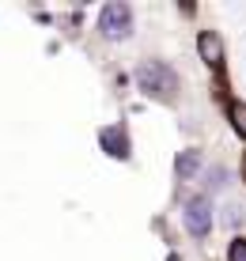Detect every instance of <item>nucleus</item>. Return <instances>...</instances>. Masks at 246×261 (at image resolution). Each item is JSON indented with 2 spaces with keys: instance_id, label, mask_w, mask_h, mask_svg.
Wrapping results in <instances>:
<instances>
[{
  "instance_id": "6",
  "label": "nucleus",
  "mask_w": 246,
  "mask_h": 261,
  "mask_svg": "<svg viewBox=\"0 0 246 261\" xmlns=\"http://www.w3.org/2000/svg\"><path fill=\"white\" fill-rule=\"evenodd\" d=\"M197 170H201V148H186V151H178V159H175V174H178V182H189V178H197Z\"/></svg>"
},
{
  "instance_id": "7",
  "label": "nucleus",
  "mask_w": 246,
  "mask_h": 261,
  "mask_svg": "<svg viewBox=\"0 0 246 261\" xmlns=\"http://www.w3.org/2000/svg\"><path fill=\"white\" fill-rule=\"evenodd\" d=\"M227 118H231V129L246 140V102H231L227 106Z\"/></svg>"
},
{
  "instance_id": "1",
  "label": "nucleus",
  "mask_w": 246,
  "mask_h": 261,
  "mask_svg": "<svg viewBox=\"0 0 246 261\" xmlns=\"http://www.w3.org/2000/svg\"><path fill=\"white\" fill-rule=\"evenodd\" d=\"M136 84L148 98H159V102H170L178 91V72L167 65V61H144L136 68Z\"/></svg>"
},
{
  "instance_id": "8",
  "label": "nucleus",
  "mask_w": 246,
  "mask_h": 261,
  "mask_svg": "<svg viewBox=\"0 0 246 261\" xmlns=\"http://www.w3.org/2000/svg\"><path fill=\"white\" fill-rule=\"evenodd\" d=\"M205 186H208V190H224V186H227V167H220V163L208 167L205 170Z\"/></svg>"
},
{
  "instance_id": "9",
  "label": "nucleus",
  "mask_w": 246,
  "mask_h": 261,
  "mask_svg": "<svg viewBox=\"0 0 246 261\" xmlns=\"http://www.w3.org/2000/svg\"><path fill=\"white\" fill-rule=\"evenodd\" d=\"M227 261H246V239H235L227 250Z\"/></svg>"
},
{
  "instance_id": "5",
  "label": "nucleus",
  "mask_w": 246,
  "mask_h": 261,
  "mask_svg": "<svg viewBox=\"0 0 246 261\" xmlns=\"http://www.w3.org/2000/svg\"><path fill=\"white\" fill-rule=\"evenodd\" d=\"M197 49H201V61L208 68H220L224 65V42L216 38L212 31H201V38H197Z\"/></svg>"
},
{
  "instance_id": "3",
  "label": "nucleus",
  "mask_w": 246,
  "mask_h": 261,
  "mask_svg": "<svg viewBox=\"0 0 246 261\" xmlns=\"http://www.w3.org/2000/svg\"><path fill=\"white\" fill-rule=\"evenodd\" d=\"M182 223H186V231L193 239H205L208 231H212V223H216L212 201H208V197H189V201L182 204Z\"/></svg>"
},
{
  "instance_id": "4",
  "label": "nucleus",
  "mask_w": 246,
  "mask_h": 261,
  "mask_svg": "<svg viewBox=\"0 0 246 261\" xmlns=\"http://www.w3.org/2000/svg\"><path fill=\"white\" fill-rule=\"evenodd\" d=\"M99 144H103V151L110 159H129V133H125L121 125H106V129L99 133Z\"/></svg>"
},
{
  "instance_id": "2",
  "label": "nucleus",
  "mask_w": 246,
  "mask_h": 261,
  "mask_svg": "<svg viewBox=\"0 0 246 261\" xmlns=\"http://www.w3.org/2000/svg\"><path fill=\"white\" fill-rule=\"evenodd\" d=\"M99 38L106 42H125L133 34V8L125 4V0H110V4H103V12H99Z\"/></svg>"
}]
</instances>
